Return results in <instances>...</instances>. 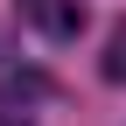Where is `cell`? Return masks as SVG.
Returning <instances> with one entry per match:
<instances>
[{
    "label": "cell",
    "mask_w": 126,
    "mask_h": 126,
    "mask_svg": "<svg viewBox=\"0 0 126 126\" xmlns=\"http://www.w3.org/2000/svg\"><path fill=\"white\" fill-rule=\"evenodd\" d=\"M21 14H28L35 28H49V14H56V0H21Z\"/></svg>",
    "instance_id": "2"
},
{
    "label": "cell",
    "mask_w": 126,
    "mask_h": 126,
    "mask_svg": "<svg viewBox=\"0 0 126 126\" xmlns=\"http://www.w3.org/2000/svg\"><path fill=\"white\" fill-rule=\"evenodd\" d=\"M14 56H21V49H14V28L0 21V70H14Z\"/></svg>",
    "instance_id": "3"
},
{
    "label": "cell",
    "mask_w": 126,
    "mask_h": 126,
    "mask_svg": "<svg viewBox=\"0 0 126 126\" xmlns=\"http://www.w3.org/2000/svg\"><path fill=\"white\" fill-rule=\"evenodd\" d=\"M0 126H28V112H21V98H0Z\"/></svg>",
    "instance_id": "4"
},
{
    "label": "cell",
    "mask_w": 126,
    "mask_h": 126,
    "mask_svg": "<svg viewBox=\"0 0 126 126\" xmlns=\"http://www.w3.org/2000/svg\"><path fill=\"white\" fill-rule=\"evenodd\" d=\"M105 84H126V21H112V35H105V56H98Z\"/></svg>",
    "instance_id": "1"
}]
</instances>
